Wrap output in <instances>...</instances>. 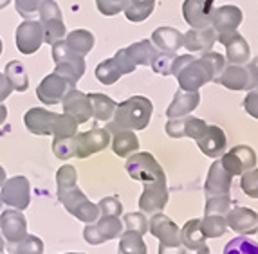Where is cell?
Here are the masks:
<instances>
[{
	"mask_svg": "<svg viewBox=\"0 0 258 254\" xmlns=\"http://www.w3.org/2000/svg\"><path fill=\"white\" fill-rule=\"evenodd\" d=\"M226 67V60L222 54L213 51L204 52L203 56L182 54L175 56L172 63V76H175L182 91L194 92L203 85L215 81Z\"/></svg>",
	"mask_w": 258,
	"mask_h": 254,
	"instance_id": "cell-1",
	"label": "cell"
},
{
	"mask_svg": "<svg viewBox=\"0 0 258 254\" xmlns=\"http://www.w3.org/2000/svg\"><path fill=\"white\" fill-rule=\"evenodd\" d=\"M152 112L154 105L150 99L145 96H132L116 107V112L107 123V130L110 134L121 130H145L152 119Z\"/></svg>",
	"mask_w": 258,
	"mask_h": 254,
	"instance_id": "cell-2",
	"label": "cell"
},
{
	"mask_svg": "<svg viewBox=\"0 0 258 254\" xmlns=\"http://www.w3.org/2000/svg\"><path fill=\"white\" fill-rule=\"evenodd\" d=\"M24 125L35 135H54L73 137L78 134V123L67 114L49 112L47 108L33 107L24 116Z\"/></svg>",
	"mask_w": 258,
	"mask_h": 254,
	"instance_id": "cell-3",
	"label": "cell"
},
{
	"mask_svg": "<svg viewBox=\"0 0 258 254\" xmlns=\"http://www.w3.org/2000/svg\"><path fill=\"white\" fill-rule=\"evenodd\" d=\"M148 231L159 240V254H188L181 241V229L172 218L163 213H155L148 220Z\"/></svg>",
	"mask_w": 258,
	"mask_h": 254,
	"instance_id": "cell-4",
	"label": "cell"
},
{
	"mask_svg": "<svg viewBox=\"0 0 258 254\" xmlns=\"http://www.w3.org/2000/svg\"><path fill=\"white\" fill-rule=\"evenodd\" d=\"M51 56L54 60V72L65 78L71 85H76L85 74V58L67 47L65 40H58L51 45Z\"/></svg>",
	"mask_w": 258,
	"mask_h": 254,
	"instance_id": "cell-5",
	"label": "cell"
},
{
	"mask_svg": "<svg viewBox=\"0 0 258 254\" xmlns=\"http://www.w3.org/2000/svg\"><path fill=\"white\" fill-rule=\"evenodd\" d=\"M157 47L150 40H141V42H136L132 45L125 49H119V51L114 54V60H116L117 67H119L121 74H130L138 69L139 65H152L154 58L157 56Z\"/></svg>",
	"mask_w": 258,
	"mask_h": 254,
	"instance_id": "cell-6",
	"label": "cell"
},
{
	"mask_svg": "<svg viewBox=\"0 0 258 254\" xmlns=\"http://www.w3.org/2000/svg\"><path fill=\"white\" fill-rule=\"evenodd\" d=\"M38 17L40 26L43 29V43L52 45L58 40H63V36L67 35V29H65L60 6L56 4L54 0H42V4L38 8Z\"/></svg>",
	"mask_w": 258,
	"mask_h": 254,
	"instance_id": "cell-7",
	"label": "cell"
},
{
	"mask_svg": "<svg viewBox=\"0 0 258 254\" xmlns=\"http://www.w3.org/2000/svg\"><path fill=\"white\" fill-rule=\"evenodd\" d=\"M58 200L63 204V207L74 218L83 222V224H92V222H96L99 218L98 204L91 202L78 186H74L73 190L58 197Z\"/></svg>",
	"mask_w": 258,
	"mask_h": 254,
	"instance_id": "cell-8",
	"label": "cell"
},
{
	"mask_svg": "<svg viewBox=\"0 0 258 254\" xmlns=\"http://www.w3.org/2000/svg\"><path fill=\"white\" fill-rule=\"evenodd\" d=\"M123 222L119 216H103L99 215V218L92 224H85L83 229V238L89 245H101L105 241H110L114 238H119L123 233Z\"/></svg>",
	"mask_w": 258,
	"mask_h": 254,
	"instance_id": "cell-9",
	"label": "cell"
},
{
	"mask_svg": "<svg viewBox=\"0 0 258 254\" xmlns=\"http://www.w3.org/2000/svg\"><path fill=\"white\" fill-rule=\"evenodd\" d=\"M125 168L126 173L130 175V179L138 182H152L164 177L163 166L148 151H139V153L128 155Z\"/></svg>",
	"mask_w": 258,
	"mask_h": 254,
	"instance_id": "cell-10",
	"label": "cell"
},
{
	"mask_svg": "<svg viewBox=\"0 0 258 254\" xmlns=\"http://www.w3.org/2000/svg\"><path fill=\"white\" fill-rule=\"evenodd\" d=\"M0 200L17 211L27 209L31 202V184L27 177L17 175L6 179V182L2 184V191H0Z\"/></svg>",
	"mask_w": 258,
	"mask_h": 254,
	"instance_id": "cell-11",
	"label": "cell"
},
{
	"mask_svg": "<svg viewBox=\"0 0 258 254\" xmlns=\"http://www.w3.org/2000/svg\"><path fill=\"white\" fill-rule=\"evenodd\" d=\"M168 186H166V175L157 179V181L145 182V190L139 198V211L147 213V215H155V213H163L168 204Z\"/></svg>",
	"mask_w": 258,
	"mask_h": 254,
	"instance_id": "cell-12",
	"label": "cell"
},
{
	"mask_svg": "<svg viewBox=\"0 0 258 254\" xmlns=\"http://www.w3.org/2000/svg\"><path fill=\"white\" fill-rule=\"evenodd\" d=\"M74 142H76L78 159H87V157L105 150L110 144V132L107 128H92L89 132H78L74 135Z\"/></svg>",
	"mask_w": 258,
	"mask_h": 254,
	"instance_id": "cell-13",
	"label": "cell"
},
{
	"mask_svg": "<svg viewBox=\"0 0 258 254\" xmlns=\"http://www.w3.org/2000/svg\"><path fill=\"white\" fill-rule=\"evenodd\" d=\"M43 43V29L40 22L36 20H24L17 27L15 33V45L22 54H35Z\"/></svg>",
	"mask_w": 258,
	"mask_h": 254,
	"instance_id": "cell-14",
	"label": "cell"
},
{
	"mask_svg": "<svg viewBox=\"0 0 258 254\" xmlns=\"http://www.w3.org/2000/svg\"><path fill=\"white\" fill-rule=\"evenodd\" d=\"M71 89H74V85H71L67 79L58 76L56 72H51L40 81L38 87H36V98H38L43 105L52 107V105H60L63 96L67 94Z\"/></svg>",
	"mask_w": 258,
	"mask_h": 254,
	"instance_id": "cell-15",
	"label": "cell"
},
{
	"mask_svg": "<svg viewBox=\"0 0 258 254\" xmlns=\"http://www.w3.org/2000/svg\"><path fill=\"white\" fill-rule=\"evenodd\" d=\"M215 11V0H184L182 15L191 29L211 27V18Z\"/></svg>",
	"mask_w": 258,
	"mask_h": 254,
	"instance_id": "cell-16",
	"label": "cell"
},
{
	"mask_svg": "<svg viewBox=\"0 0 258 254\" xmlns=\"http://www.w3.org/2000/svg\"><path fill=\"white\" fill-rule=\"evenodd\" d=\"M242 24V11L237 6H220L213 11L211 27L215 29L217 40H222L226 36L237 33L238 26Z\"/></svg>",
	"mask_w": 258,
	"mask_h": 254,
	"instance_id": "cell-17",
	"label": "cell"
},
{
	"mask_svg": "<svg viewBox=\"0 0 258 254\" xmlns=\"http://www.w3.org/2000/svg\"><path fill=\"white\" fill-rule=\"evenodd\" d=\"M220 164L226 168V172H229V175L237 177L256 166V153L251 146H235L222 155Z\"/></svg>",
	"mask_w": 258,
	"mask_h": 254,
	"instance_id": "cell-18",
	"label": "cell"
},
{
	"mask_svg": "<svg viewBox=\"0 0 258 254\" xmlns=\"http://www.w3.org/2000/svg\"><path fill=\"white\" fill-rule=\"evenodd\" d=\"M61 107H63V114L73 117L78 125H83L92 117V105L91 99L85 92L71 89L61 99Z\"/></svg>",
	"mask_w": 258,
	"mask_h": 254,
	"instance_id": "cell-19",
	"label": "cell"
},
{
	"mask_svg": "<svg viewBox=\"0 0 258 254\" xmlns=\"http://www.w3.org/2000/svg\"><path fill=\"white\" fill-rule=\"evenodd\" d=\"M208 125L206 121L199 119L194 116H184V117H177V119H168L166 126V134L173 139H181V137H191L195 141L203 137V134L206 132Z\"/></svg>",
	"mask_w": 258,
	"mask_h": 254,
	"instance_id": "cell-20",
	"label": "cell"
},
{
	"mask_svg": "<svg viewBox=\"0 0 258 254\" xmlns=\"http://www.w3.org/2000/svg\"><path fill=\"white\" fill-rule=\"evenodd\" d=\"M215 81L219 85L229 89V91H249L254 85H258L253 79V76H251V72L247 70V67L233 63L224 67V70L220 72V76Z\"/></svg>",
	"mask_w": 258,
	"mask_h": 254,
	"instance_id": "cell-21",
	"label": "cell"
},
{
	"mask_svg": "<svg viewBox=\"0 0 258 254\" xmlns=\"http://www.w3.org/2000/svg\"><path fill=\"white\" fill-rule=\"evenodd\" d=\"M226 224L231 231L238 234H254L258 231V215L249 207H231L228 215L224 216Z\"/></svg>",
	"mask_w": 258,
	"mask_h": 254,
	"instance_id": "cell-22",
	"label": "cell"
},
{
	"mask_svg": "<svg viewBox=\"0 0 258 254\" xmlns=\"http://www.w3.org/2000/svg\"><path fill=\"white\" fill-rule=\"evenodd\" d=\"M0 229L8 243L22 240L27 234V222L22 211L17 209H4L0 213Z\"/></svg>",
	"mask_w": 258,
	"mask_h": 254,
	"instance_id": "cell-23",
	"label": "cell"
},
{
	"mask_svg": "<svg viewBox=\"0 0 258 254\" xmlns=\"http://www.w3.org/2000/svg\"><path fill=\"white\" fill-rule=\"evenodd\" d=\"M181 241L188 254H210L206 245V236L201 231V218L188 220L181 229Z\"/></svg>",
	"mask_w": 258,
	"mask_h": 254,
	"instance_id": "cell-24",
	"label": "cell"
},
{
	"mask_svg": "<svg viewBox=\"0 0 258 254\" xmlns=\"http://www.w3.org/2000/svg\"><path fill=\"white\" fill-rule=\"evenodd\" d=\"M231 181H233V177L229 175V172H226V168L220 164V159H217L215 162L210 166L204 191H206L208 197L229 195V191H231Z\"/></svg>",
	"mask_w": 258,
	"mask_h": 254,
	"instance_id": "cell-25",
	"label": "cell"
},
{
	"mask_svg": "<svg viewBox=\"0 0 258 254\" xmlns=\"http://www.w3.org/2000/svg\"><path fill=\"white\" fill-rule=\"evenodd\" d=\"M199 101H201L199 91L188 92V91L179 89V91L175 92V96H173V101L170 103V107L166 108L168 119H177V117L189 116V114L199 107Z\"/></svg>",
	"mask_w": 258,
	"mask_h": 254,
	"instance_id": "cell-26",
	"label": "cell"
},
{
	"mask_svg": "<svg viewBox=\"0 0 258 254\" xmlns=\"http://www.w3.org/2000/svg\"><path fill=\"white\" fill-rule=\"evenodd\" d=\"M182 47L188 49L191 54L194 52H208L211 51L213 43L217 42V33L213 27L206 29H189L186 35H182Z\"/></svg>",
	"mask_w": 258,
	"mask_h": 254,
	"instance_id": "cell-27",
	"label": "cell"
},
{
	"mask_svg": "<svg viewBox=\"0 0 258 254\" xmlns=\"http://www.w3.org/2000/svg\"><path fill=\"white\" fill-rule=\"evenodd\" d=\"M226 47V56H228L229 63L233 65H244L249 61L251 56V49L249 43L245 42V38L238 33H233V35L226 36V38L219 40Z\"/></svg>",
	"mask_w": 258,
	"mask_h": 254,
	"instance_id": "cell-28",
	"label": "cell"
},
{
	"mask_svg": "<svg viewBox=\"0 0 258 254\" xmlns=\"http://www.w3.org/2000/svg\"><path fill=\"white\" fill-rule=\"evenodd\" d=\"M197 144L204 155L222 157L228 141H226V134H224L222 128H219V126H208L203 137L197 141Z\"/></svg>",
	"mask_w": 258,
	"mask_h": 254,
	"instance_id": "cell-29",
	"label": "cell"
},
{
	"mask_svg": "<svg viewBox=\"0 0 258 254\" xmlns=\"http://www.w3.org/2000/svg\"><path fill=\"white\" fill-rule=\"evenodd\" d=\"M182 33L175 27H157V29L152 33L150 42L154 43L155 47L163 52H177L182 47Z\"/></svg>",
	"mask_w": 258,
	"mask_h": 254,
	"instance_id": "cell-30",
	"label": "cell"
},
{
	"mask_svg": "<svg viewBox=\"0 0 258 254\" xmlns=\"http://www.w3.org/2000/svg\"><path fill=\"white\" fill-rule=\"evenodd\" d=\"M110 144L117 157H128L139 150L141 142L132 130H121V132L114 134V137H110Z\"/></svg>",
	"mask_w": 258,
	"mask_h": 254,
	"instance_id": "cell-31",
	"label": "cell"
},
{
	"mask_svg": "<svg viewBox=\"0 0 258 254\" xmlns=\"http://www.w3.org/2000/svg\"><path fill=\"white\" fill-rule=\"evenodd\" d=\"M89 99H91V105H92V117L96 121H108L112 119L114 112H116V107L117 103L110 96H105L101 92H92V94H87Z\"/></svg>",
	"mask_w": 258,
	"mask_h": 254,
	"instance_id": "cell-32",
	"label": "cell"
},
{
	"mask_svg": "<svg viewBox=\"0 0 258 254\" xmlns=\"http://www.w3.org/2000/svg\"><path fill=\"white\" fill-rule=\"evenodd\" d=\"M65 43H67V47H69L71 51L78 52L80 56L85 58L87 54L92 51V47H94L96 38L91 31L74 29V31H71L69 35L65 36Z\"/></svg>",
	"mask_w": 258,
	"mask_h": 254,
	"instance_id": "cell-33",
	"label": "cell"
},
{
	"mask_svg": "<svg viewBox=\"0 0 258 254\" xmlns=\"http://www.w3.org/2000/svg\"><path fill=\"white\" fill-rule=\"evenodd\" d=\"M4 74H6V78L9 79V83H11V87H13V91L26 92L27 89H29V76H27V70L22 61H18V60L9 61V63L6 65Z\"/></svg>",
	"mask_w": 258,
	"mask_h": 254,
	"instance_id": "cell-34",
	"label": "cell"
},
{
	"mask_svg": "<svg viewBox=\"0 0 258 254\" xmlns=\"http://www.w3.org/2000/svg\"><path fill=\"white\" fill-rule=\"evenodd\" d=\"M155 8V0H126L125 6V17L128 18L134 24H139V22H145L152 13H154Z\"/></svg>",
	"mask_w": 258,
	"mask_h": 254,
	"instance_id": "cell-35",
	"label": "cell"
},
{
	"mask_svg": "<svg viewBox=\"0 0 258 254\" xmlns=\"http://www.w3.org/2000/svg\"><path fill=\"white\" fill-rule=\"evenodd\" d=\"M117 254H148V247L143 241L141 234L134 231H123L119 236Z\"/></svg>",
	"mask_w": 258,
	"mask_h": 254,
	"instance_id": "cell-36",
	"label": "cell"
},
{
	"mask_svg": "<svg viewBox=\"0 0 258 254\" xmlns=\"http://www.w3.org/2000/svg\"><path fill=\"white\" fill-rule=\"evenodd\" d=\"M9 254H43V241L35 234H26L15 243H8Z\"/></svg>",
	"mask_w": 258,
	"mask_h": 254,
	"instance_id": "cell-37",
	"label": "cell"
},
{
	"mask_svg": "<svg viewBox=\"0 0 258 254\" xmlns=\"http://www.w3.org/2000/svg\"><path fill=\"white\" fill-rule=\"evenodd\" d=\"M94 74H96V79H98L101 85H114V83L119 81V78L123 76L114 58H108V60H103L101 63H98Z\"/></svg>",
	"mask_w": 258,
	"mask_h": 254,
	"instance_id": "cell-38",
	"label": "cell"
},
{
	"mask_svg": "<svg viewBox=\"0 0 258 254\" xmlns=\"http://www.w3.org/2000/svg\"><path fill=\"white\" fill-rule=\"evenodd\" d=\"M74 186H78V172L74 166L65 164L61 168H58L56 172V197H61L63 193H67L69 190H73Z\"/></svg>",
	"mask_w": 258,
	"mask_h": 254,
	"instance_id": "cell-39",
	"label": "cell"
},
{
	"mask_svg": "<svg viewBox=\"0 0 258 254\" xmlns=\"http://www.w3.org/2000/svg\"><path fill=\"white\" fill-rule=\"evenodd\" d=\"M201 231L206 238H219L224 236L226 231H228V224H226V218L224 216L210 215L204 216L201 220Z\"/></svg>",
	"mask_w": 258,
	"mask_h": 254,
	"instance_id": "cell-40",
	"label": "cell"
},
{
	"mask_svg": "<svg viewBox=\"0 0 258 254\" xmlns=\"http://www.w3.org/2000/svg\"><path fill=\"white\" fill-rule=\"evenodd\" d=\"M224 254H258V243L247 236H237L226 243Z\"/></svg>",
	"mask_w": 258,
	"mask_h": 254,
	"instance_id": "cell-41",
	"label": "cell"
},
{
	"mask_svg": "<svg viewBox=\"0 0 258 254\" xmlns=\"http://www.w3.org/2000/svg\"><path fill=\"white\" fill-rule=\"evenodd\" d=\"M231 197L229 195H215V197H208L206 207H204V215H217V216H226L228 211L231 209Z\"/></svg>",
	"mask_w": 258,
	"mask_h": 254,
	"instance_id": "cell-42",
	"label": "cell"
},
{
	"mask_svg": "<svg viewBox=\"0 0 258 254\" xmlns=\"http://www.w3.org/2000/svg\"><path fill=\"white\" fill-rule=\"evenodd\" d=\"M52 153H54L56 159L67 160L76 157V142L73 137H54L52 141Z\"/></svg>",
	"mask_w": 258,
	"mask_h": 254,
	"instance_id": "cell-43",
	"label": "cell"
},
{
	"mask_svg": "<svg viewBox=\"0 0 258 254\" xmlns=\"http://www.w3.org/2000/svg\"><path fill=\"white\" fill-rule=\"evenodd\" d=\"M123 224H125V231H134V233L141 234V236L148 233V220L145 216V213L141 211L125 215L123 216Z\"/></svg>",
	"mask_w": 258,
	"mask_h": 254,
	"instance_id": "cell-44",
	"label": "cell"
},
{
	"mask_svg": "<svg viewBox=\"0 0 258 254\" xmlns=\"http://www.w3.org/2000/svg\"><path fill=\"white\" fill-rule=\"evenodd\" d=\"M175 56H177V52L159 51L150 65L152 70H154L155 74H161V76H170V74H172V63H173V60H175Z\"/></svg>",
	"mask_w": 258,
	"mask_h": 254,
	"instance_id": "cell-45",
	"label": "cell"
},
{
	"mask_svg": "<svg viewBox=\"0 0 258 254\" xmlns=\"http://www.w3.org/2000/svg\"><path fill=\"white\" fill-rule=\"evenodd\" d=\"M242 191L249 198H258V170H247L242 173Z\"/></svg>",
	"mask_w": 258,
	"mask_h": 254,
	"instance_id": "cell-46",
	"label": "cell"
},
{
	"mask_svg": "<svg viewBox=\"0 0 258 254\" xmlns=\"http://www.w3.org/2000/svg\"><path fill=\"white\" fill-rule=\"evenodd\" d=\"M99 215L103 216H119L123 215V204L117 197H105L98 202Z\"/></svg>",
	"mask_w": 258,
	"mask_h": 254,
	"instance_id": "cell-47",
	"label": "cell"
},
{
	"mask_svg": "<svg viewBox=\"0 0 258 254\" xmlns=\"http://www.w3.org/2000/svg\"><path fill=\"white\" fill-rule=\"evenodd\" d=\"M40 4H42V0H15L17 13L26 20H33V17L38 15Z\"/></svg>",
	"mask_w": 258,
	"mask_h": 254,
	"instance_id": "cell-48",
	"label": "cell"
},
{
	"mask_svg": "<svg viewBox=\"0 0 258 254\" xmlns=\"http://www.w3.org/2000/svg\"><path fill=\"white\" fill-rule=\"evenodd\" d=\"M98 11L105 17H114V15L121 13L126 6V0H96Z\"/></svg>",
	"mask_w": 258,
	"mask_h": 254,
	"instance_id": "cell-49",
	"label": "cell"
},
{
	"mask_svg": "<svg viewBox=\"0 0 258 254\" xmlns=\"http://www.w3.org/2000/svg\"><path fill=\"white\" fill-rule=\"evenodd\" d=\"M244 108L251 117L258 119V85H254L253 89H249L247 96L244 98Z\"/></svg>",
	"mask_w": 258,
	"mask_h": 254,
	"instance_id": "cell-50",
	"label": "cell"
},
{
	"mask_svg": "<svg viewBox=\"0 0 258 254\" xmlns=\"http://www.w3.org/2000/svg\"><path fill=\"white\" fill-rule=\"evenodd\" d=\"M11 92H13V87H11L9 79L6 78V74L0 72V103H4L6 99L11 96Z\"/></svg>",
	"mask_w": 258,
	"mask_h": 254,
	"instance_id": "cell-51",
	"label": "cell"
},
{
	"mask_svg": "<svg viewBox=\"0 0 258 254\" xmlns=\"http://www.w3.org/2000/svg\"><path fill=\"white\" fill-rule=\"evenodd\" d=\"M247 70L251 72V76H253V79L258 83V56H254L253 60L249 61V65H247Z\"/></svg>",
	"mask_w": 258,
	"mask_h": 254,
	"instance_id": "cell-52",
	"label": "cell"
},
{
	"mask_svg": "<svg viewBox=\"0 0 258 254\" xmlns=\"http://www.w3.org/2000/svg\"><path fill=\"white\" fill-rule=\"evenodd\" d=\"M6 119H8V108L4 103H0V125H4Z\"/></svg>",
	"mask_w": 258,
	"mask_h": 254,
	"instance_id": "cell-53",
	"label": "cell"
},
{
	"mask_svg": "<svg viewBox=\"0 0 258 254\" xmlns=\"http://www.w3.org/2000/svg\"><path fill=\"white\" fill-rule=\"evenodd\" d=\"M4 182H6V170H4V166H0V188H2Z\"/></svg>",
	"mask_w": 258,
	"mask_h": 254,
	"instance_id": "cell-54",
	"label": "cell"
},
{
	"mask_svg": "<svg viewBox=\"0 0 258 254\" xmlns=\"http://www.w3.org/2000/svg\"><path fill=\"white\" fill-rule=\"evenodd\" d=\"M9 4H11V0H0V9L8 8Z\"/></svg>",
	"mask_w": 258,
	"mask_h": 254,
	"instance_id": "cell-55",
	"label": "cell"
},
{
	"mask_svg": "<svg viewBox=\"0 0 258 254\" xmlns=\"http://www.w3.org/2000/svg\"><path fill=\"white\" fill-rule=\"evenodd\" d=\"M4 252V238L0 236V254Z\"/></svg>",
	"mask_w": 258,
	"mask_h": 254,
	"instance_id": "cell-56",
	"label": "cell"
},
{
	"mask_svg": "<svg viewBox=\"0 0 258 254\" xmlns=\"http://www.w3.org/2000/svg\"><path fill=\"white\" fill-rule=\"evenodd\" d=\"M2 51H4V43H2V40H0V56H2Z\"/></svg>",
	"mask_w": 258,
	"mask_h": 254,
	"instance_id": "cell-57",
	"label": "cell"
},
{
	"mask_svg": "<svg viewBox=\"0 0 258 254\" xmlns=\"http://www.w3.org/2000/svg\"><path fill=\"white\" fill-rule=\"evenodd\" d=\"M4 211V204H2V200H0V213Z\"/></svg>",
	"mask_w": 258,
	"mask_h": 254,
	"instance_id": "cell-58",
	"label": "cell"
},
{
	"mask_svg": "<svg viewBox=\"0 0 258 254\" xmlns=\"http://www.w3.org/2000/svg\"><path fill=\"white\" fill-rule=\"evenodd\" d=\"M65 254H85V252H65Z\"/></svg>",
	"mask_w": 258,
	"mask_h": 254,
	"instance_id": "cell-59",
	"label": "cell"
}]
</instances>
